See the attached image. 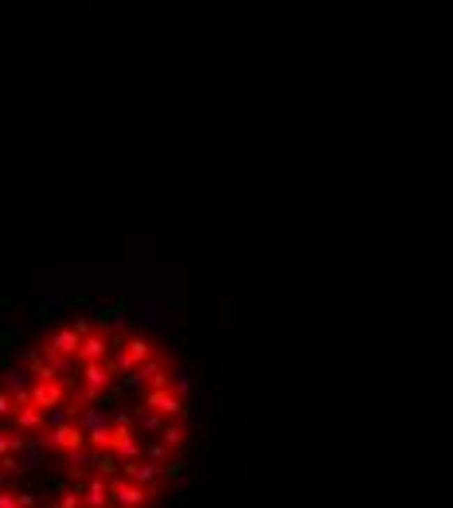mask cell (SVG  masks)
Returning <instances> with one entry per match:
<instances>
[{
  "instance_id": "cell-1",
  "label": "cell",
  "mask_w": 453,
  "mask_h": 508,
  "mask_svg": "<svg viewBox=\"0 0 453 508\" xmlns=\"http://www.w3.org/2000/svg\"><path fill=\"white\" fill-rule=\"evenodd\" d=\"M82 442H86V434L79 430V422H59V426L51 430L47 446H55V449H75V446H82Z\"/></svg>"
},
{
  "instance_id": "cell-2",
  "label": "cell",
  "mask_w": 453,
  "mask_h": 508,
  "mask_svg": "<svg viewBox=\"0 0 453 508\" xmlns=\"http://www.w3.org/2000/svg\"><path fill=\"white\" fill-rule=\"evenodd\" d=\"M109 348H114V340H109L106 332L82 337V344H79V360H109Z\"/></svg>"
},
{
  "instance_id": "cell-3",
  "label": "cell",
  "mask_w": 453,
  "mask_h": 508,
  "mask_svg": "<svg viewBox=\"0 0 453 508\" xmlns=\"http://www.w3.org/2000/svg\"><path fill=\"white\" fill-rule=\"evenodd\" d=\"M125 477L133 481V485H141V488L153 493V485H157V461H129Z\"/></svg>"
},
{
  "instance_id": "cell-4",
  "label": "cell",
  "mask_w": 453,
  "mask_h": 508,
  "mask_svg": "<svg viewBox=\"0 0 453 508\" xmlns=\"http://www.w3.org/2000/svg\"><path fill=\"white\" fill-rule=\"evenodd\" d=\"M79 344H82V332L70 325V329H59L51 337V352H59V356H79Z\"/></svg>"
},
{
  "instance_id": "cell-5",
  "label": "cell",
  "mask_w": 453,
  "mask_h": 508,
  "mask_svg": "<svg viewBox=\"0 0 453 508\" xmlns=\"http://www.w3.org/2000/svg\"><path fill=\"white\" fill-rule=\"evenodd\" d=\"M106 500H109V481L106 477H94V481H90V488H86V505L90 508H106Z\"/></svg>"
},
{
  "instance_id": "cell-6",
  "label": "cell",
  "mask_w": 453,
  "mask_h": 508,
  "mask_svg": "<svg viewBox=\"0 0 453 508\" xmlns=\"http://www.w3.org/2000/svg\"><path fill=\"white\" fill-rule=\"evenodd\" d=\"M121 344H125V352H129V360H133V364H141V360H148V356H153V344H148L145 337L121 340Z\"/></svg>"
},
{
  "instance_id": "cell-7",
  "label": "cell",
  "mask_w": 453,
  "mask_h": 508,
  "mask_svg": "<svg viewBox=\"0 0 453 508\" xmlns=\"http://www.w3.org/2000/svg\"><path fill=\"white\" fill-rule=\"evenodd\" d=\"M4 383H8L12 391H24V383H28V368H20V364H16V368H8Z\"/></svg>"
},
{
  "instance_id": "cell-8",
  "label": "cell",
  "mask_w": 453,
  "mask_h": 508,
  "mask_svg": "<svg viewBox=\"0 0 453 508\" xmlns=\"http://www.w3.org/2000/svg\"><path fill=\"white\" fill-rule=\"evenodd\" d=\"M0 508H20V497H12V493H0Z\"/></svg>"
}]
</instances>
